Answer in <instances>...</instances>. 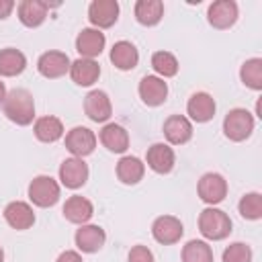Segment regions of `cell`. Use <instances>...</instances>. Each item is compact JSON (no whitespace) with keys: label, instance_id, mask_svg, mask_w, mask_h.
Masks as SVG:
<instances>
[{"label":"cell","instance_id":"5b68a950","mask_svg":"<svg viewBox=\"0 0 262 262\" xmlns=\"http://www.w3.org/2000/svg\"><path fill=\"white\" fill-rule=\"evenodd\" d=\"M196 192H199V196H201L203 203H207V205H217V203H221V201L225 199V194H227V182H225V178H223L221 174H217V172H207V174L201 176V180H199V184H196Z\"/></svg>","mask_w":262,"mask_h":262},{"label":"cell","instance_id":"e0dca14e","mask_svg":"<svg viewBox=\"0 0 262 262\" xmlns=\"http://www.w3.org/2000/svg\"><path fill=\"white\" fill-rule=\"evenodd\" d=\"M215 100H213V96L211 94H207V92H194L190 98H188V102H186V113H188V117L192 119V121H196V123H207V121H211L213 119V115H215Z\"/></svg>","mask_w":262,"mask_h":262},{"label":"cell","instance_id":"d4e9b609","mask_svg":"<svg viewBox=\"0 0 262 262\" xmlns=\"http://www.w3.org/2000/svg\"><path fill=\"white\" fill-rule=\"evenodd\" d=\"M145 174V164L135 156H123L117 162V178L123 184H137Z\"/></svg>","mask_w":262,"mask_h":262},{"label":"cell","instance_id":"9c48e42d","mask_svg":"<svg viewBox=\"0 0 262 262\" xmlns=\"http://www.w3.org/2000/svg\"><path fill=\"white\" fill-rule=\"evenodd\" d=\"M70 66H72V61L63 51H45L37 61L39 74L49 80L66 76L70 72Z\"/></svg>","mask_w":262,"mask_h":262},{"label":"cell","instance_id":"277c9868","mask_svg":"<svg viewBox=\"0 0 262 262\" xmlns=\"http://www.w3.org/2000/svg\"><path fill=\"white\" fill-rule=\"evenodd\" d=\"M29 199L37 207H53L59 201V184L51 176H35L29 184Z\"/></svg>","mask_w":262,"mask_h":262},{"label":"cell","instance_id":"e575fe53","mask_svg":"<svg viewBox=\"0 0 262 262\" xmlns=\"http://www.w3.org/2000/svg\"><path fill=\"white\" fill-rule=\"evenodd\" d=\"M55 262H84V260H82V256H80L78 252H74V250H66V252H61V254L57 256Z\"/></svg>","mask_w":262,"mask_h":262},{"label":"cell","instance_id":"cb8c5ba5","mask_svg":"<svg viewBox=\"0 0 262 262\" xmlns=\"http://www.w3.org/2000/svg\"><path fill=\"white\" fill-rule=\"evenodd\" d=\"M18 12V20L25 25V27H39L45 16H47V2H41V0H23L16 8Z\"/></svg>","mask_w":262,"mask_h":262},{"label":"cell","instance_id":"52a82bcc","mask_svg":"<svg viewBox=\"0 0 262 262\" xmlns=\"http://www.w3.org/2000/svg\"><path fill=\"white\" fill-rule=\"evenodd\" d=\"M59 180L66 188H80L88 180V164L82 158H68L59 166Z\"/></svg>","mask_w":262,"mask_h":262},{"label":"cell","instance_id":"ffe728a7","mask_svg":"<svg viewBox=\"0 0 262 262\" xmlns=\"http://www.w3.org/2000/svg\"><path fill=\"white\" fill-rule=\"evenodd\" d=\"M70 76L78 86H92L100 76V66L94 59L78 57L70 66Z\"/></svg>","mask_w":262,"mask_h":262},{"label":"cell","instance_id":"4fadbf2b","mask_svg":"<svg viewBox=\"0 0 262 262\" xmlns=\"http://www.w3.org/2000/svg\"><path fill=\"white\" fill-rule=\"evenodd\" d=\"M84 113L88 115L90 121L94 123H104L108 121L111 113H113V104H111V98L106 92L102 90H92L86 94L84 98Z\"/></svg>","mask_w":262,"mask_h":262},{"label":"cell","instance_id":"7a4b0ae2","mask_svg":"<svg viewBox=\"0 0 262 262\" xmlns=\"http://www.w3.org/2000/svg\"><path fill=\"white\" fill-rule=\"evenodd\" d=\"M199 231L207 239H213V242L225 239L231 233V219L227 217L225 211L215 209V207H207L199 215Z\"/></svg>","mask_w":262,"mask_h":262},{"label":"cell","instance_id":"484cf974","mask_svg":"<svg viewBox=\"0 0 262 262\" xmlns=\"http://www.w3.org/2000/svg\"><path fill=\"white\" fill-rule=\"evenodd\" d=\"M133 12H135V18H137L139 25L154 27L164 16V2H160V0H137Z\"/></svg>","mask_w":262,"mask_h":262},{"label":"cell","instance_id":"d590c367","mask_svg":"<svg viewBox=\"0 0 262 262\" xmlns=\"http://www.w3.org/2000/svg\"><path fill=\"white\" fill-rule=\"evenodd\" d=\"M12 8H14V2L12 0H0V20L6 18V16H10Z\"/></svg>","mask_w":262,"mask_h":262},{"label":"cell","instance_id":"83f0119b","mask_svg":"<svg viewBox=\"0 0 262 262\" xmlns=\"http://www.w3.org/2000/svg\"><path fill=\"white\" fill-rule=\"evenodd\" d=\"M25 68H27V57L23 51L14 47L0 49V76L12 78V76H18Z\"/></svg>","mask_w":262,"mask_h":262},{"label":"cell","instance_id":"8992f818","mask_svg":"<svg viewBox=\"0 0 262 262\" xmlns=\"http://www.w3.org/2000/svg\"><path fill=\"white\" fill-rule=\"evenodd\" d=\"M119 18V2L117 0H94L88 6V20L94 29H108Z\"/></svg>","mask_w":262,"mask_h":262},{"label":"cell","instance_id":"6da1fadb","mask_svg":"<svg viewBox=\"0 0 262 262\" xmlns=\"http://www.w3.org/2000/svg\"><path fill=\"white\" fill-rule=\"evenodd\" d=\"M2 108H4L6 119L20 127L31 125L35 119V100H33L31 92L25 88L10 90L2 102Z\"/></svg>","mask_w":262,"mask_h":262},{"label":"cell","instance_id":"1f68e13d","mask_svg":"<svg viewBox=\"0 0 262 262\" xmlns=\"http://www.w3.org/2000/svg\"><path fill=\"white\" fill-rule=\"evenodd\" d=\"M239 215L244 219H250V221H256L262 217V194L260 192H248L239 199Z\"/></svg>","mask_w":262,"mask_h":262},{"label":"cell","instance_id":"8d00e7d4","mask_svg":"<svg viewBox=\"0 0 262 262\" xmlns=\"http://www.w3.org/2000/svg\"><path fill=\"white\" fill-rule=\"evenodd\" d=\"M6 94H8V92H6V86H4V82L0 80V104L4 102V98H6Z\"/></svg>","mask_w":262,"mask_h":262},{"label":"cell","instance_id":"7402d4cb","mask_svg":"<svg viewBox=\"0 0 262 262\" xmlns=\"http://www.w3.org/2000/svg\"><path fill=\"white\" fill-rule=\"evenodd\" d=\"M94 215V207L88 199L80 196V194H74L66 201L63 205V217L70 221V223H78V225H84L86 221H90V217Z\"/></svg>","mask_w":262,"mask_h":262},{"label":"cell","instance_id":"4316f807","mask_svg":"<svg viewBox=\"0 0 262 262\" xmlns=\"http://www.w3.org/2000/svg\"><path fill=\"white\" fill-rule=\"evenodd\" d=\"M33 131H35V137H37L39 141H43V143H53V141H57V139L63 135V125H61V121H59L57 117L47 115V117H41V119L35 121Z\"/></svg>","mask_w":262,"mask_h":262},{"label":"cell","instance_id":"74e56055","mask_svg":"<svg viewBox=\"0 0 262 262\" xmlns=\"http://www.w3.org/2000/svg\"><path fill=\"white\" fill-rule=\"evenodd\" d=\"M0 262H4V250H2V246H0Z\"/></svg>","mask_w":262,"mask_h":262},{"label":"cell","instance_id":"ac0fdd59","mask_svg":"<svg viewBox=\"0 0 262 262\" xmlns=\"http://www.w3.org/2000/svg\"><path fill=\"white\" fill-rule=\"evenodd\" d=\"M164 135H166L168 143L182 145L192 137V123L182 115H172L164 123Z\"/></svg>","mask_w":262,"mask_h":262},{"label":"cell","instance_id":"9a60e30c","mask_svg":"<svg viewBox=\"0 0 262 262\" xmlns=\"http://www.w3.org/2000/svg\"><path fill=\"white\" fill-rule=\"evenodd\" d=\"M137 90L147 106H160L168 96V84L160 76H143Z\"/></svg>","mask_w":262,"mask_h":262},{"label":"cell","instance_id":"7c38bea8","mask_svg":"<svg viewBox=\"0 0 262 262\" xmlns=\"http://www.w3.org/2000/svg\"><path fill=\"white\" fill-rule=\"evenodd\" d=\"M207 20L215 29H229L237 20V4L233 0H217L207 10Z\"/></svg>","mask_w":262,"mask_h":262},{"label":"cell","instance_id":"2e32d148","mask_svg":"<svg viewBox=\"0 0 262 262\" xmlns=\"http://www.w3.org/2000/svg\"><path fill=\"white\" fill-rule=\"evenodd\" d=\"M4 221L12 229H29L35 223V213L33 207L25 201H12L4 207Z\"/></svg>","mask_w":262,"mask_h":262},{"label":"cell","instance_id":"ba28073f","mask_svg":"<svg viewBox=\"0 0 262 262\" xmlns=\"http://www.w3.org/2000/svg\"><path fill=\"white\" fill-rule=\"evenodd\" d=\"M184 233V227L180 223L178 217L174 215H162L154 221L151 225V235L156 242L164 244V246H170V244H176Z\"/></svg>","mask_w":262,"mask_h":262},{"label":"cell","instance_id":"30bf717a","mask_svg":"<svg viewBox=\"0 0 262 262\" xmlns=\"http://www.w3.org/2000/svg\"><path fill=\"white\" fill-rule=\"evenodd\" d=\"M66 147L74 158H84L94 151L96 147V135L88 127H74L66 135Z\"/></svg>","mask_w":262,"mask_h":262},{"label":"cell","instance_id":"836d02e7","mask_svg":"<svg viewBox=\"0 0 262 262\" xmlns=\"http://www.w3.org/2000/svg\"><path fill=\"white\" fill-rule=\"evenodd\" d=\"M127 262H154V254L147 246H133L129 250Z\"/></svg>","mask_w":262,"mask_h":262},{"label":"cell","instance_id":"3957f363","mask_svg":"<svg viewBox=\"0 0 262 262\" xmlns=\"http://www.w3.org/2000/svg\"><path fill=\"white\" fill-rule=\"evenodd\" d=\"M254 131V117L246 108H231L223 119V133L231 141H244Z\"/></svg>","mask_w":262,"mask_h":262},{"label":"cell","instance_id":"f1b7e54d","mask_svg":"<svg viewBox=\"0 0 262 262\" xmlns=\"http://www.w3.org/2000/svg\"><path fill=\"white\" fill-rule=\"evenodd\" d=\"M239 78L248 88L262 90V59L260 57L246 59L244 66L239 68Z\"/></svg>","mask_w":262,"mask_h":262},{"label":"cell","instance_id":"5bb4252c","mask_svg":"<svg viewBox=\"0 0 262 262\" xmlns=\"http://www.w3.org/2000/svg\"><path fill=\"white\" fill-rule=\"evenodd\" d=\"M74 239H76V246H78L80 252L94 254V252H98V250L104 246L106 233H104V229H102L100 225H88V223H84V225H80V229L76 231Z\"/></svg>","mask_w":262,"mask_h":262},{"label":"cell","instance_id":"4dcf8cb0","mask_svg":"<svg viewBox=\"0 0 262 262\" xmlns=\"http://www.w3.org/2000/svg\"><path fill=\"white\" fill-rule=\"evenodd\" d=\"M151 68L154 72L164 80L178 74V59L170 51H156L151 55Z\"/></svg>","mask_w":262,"mask_h":262},{"label":"cell","instance_id":"44dd1931","mask_svg":"<svg viewBox=\"0 0 262 262\" xmlns=\"http://www.w3.org/2000/svg\"><path fill=\"white\" fill-rule=\"evenodd\" d=\"M100 143L115 154H123L129 147V133L125 131V127L117 125V123H106L100 129Z\"/></svg>","mask_w":262,"mask_h":262},{"label":"cell","instance_id":"f546056e","mask_svg":"<svg viewBox=\"0 0 262 262\" xmlns=\"http://www.w3.org/2000/svg\"><path fill=\"white\" fill-rule=\"evenodd\" d=\"M182 262H213V250L203 239H190L182 248Z\"/></svg>","mask_w":262,"mask_h":262},{"label":"cell","instance_id":"d6a6232c","mask_svg":"<svg viewBox=\"0 0 262 262\" xmlns=\"http://www.w3.org/2000/svg\"><path fill=\"white\" fill-rule=\"evenodd\" d=\"M223 262H252V250L250 246L242 242H233L223 252Z\"/></svg>","mask_w":262,"mask_h":262},{"label":"cell","instance_id":"8fae6325","mask_svg":"<svg viewBox=\"0 0 262 262\" xmlns=\"http://www.w3.org/2000/svg\"><path fill=\"white\" fill-rule=\"evenodd\" d=\"M104 43H106L104 33H100L94 27H88V29H82L78 33V37H76V51L80 53V57L94 59L96 55L102 53Z\"/></svg>","mask_w":262,"mask_h":262},{"label":"cell","instance_id":"603a6c76","mask_svg":"<svg viewBox=\"0 0 262 262\" xmlns=\"http://www.w3.org/2000/svg\"><path fill=\"white\" fill-rule=\"evenodd\" d=\"M111 61L115 68H119L123 72L133 70L139 61V51L131 41H117L111 49Z\"/></svg>","mask_w":262,"mask_h":262},{"label":"cell","instance_id":"d6986e66","mask_svg":"<svg viewBox=\"0 0 262 262\" xmlns=\"http://www.w3.org/2000/svg\"><path fill=\"white\" fill-rule=\"evenodd\" d=\"M147 166L158 174H168L174 168V149L168 143H154L145 154Z\"/></svg>","mask_w":262,"mask_h":262}]
</instances>
